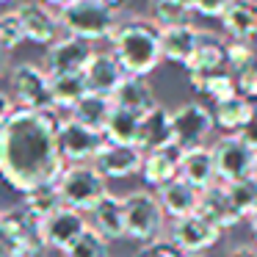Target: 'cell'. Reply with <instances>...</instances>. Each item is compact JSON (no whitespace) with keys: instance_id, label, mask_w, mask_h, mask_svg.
Here are the masks:
<instances>
[{"instance_id":"15","label":"cell","mask_w":257,"mask_h":257,"mask_svg":"<svg viewBox=\"0 0 257 257\" xmlns=\"http://www.w3.org/2000/svg\"><path fill=\"white\" fill-rule=\"evenodd\" d=\"M91 42L80 39V36H61L58 42H53L47 47L45 56V67L47 75H72V72H83L86 64L91 58Z\"/></svg>"},{"instance_id":"24","label":"cell","mask_w":257,"mask_h":257,"mask_svg":"<svg viewBox=\"0 0 257 257\" xmlns=\"http://www.w3.org/2000/svg\"><path fill=\"white\" fill-rule=\"evenodd\" d=\"M91 227L105 240L124 238V199L108 191L91 210Z\"/></svg>"},{"instance_id":"33","label":"cell","mask_w":257,"mask_h":257,"mask_svg":"<svg viewBox=\"0 0 257 257\" xmlns=\"http://www.w3.org/2000/svg\"><path fill=\"white\" fill-rule=\"evenodd\" d=\"M227 194L232 199L235 210L240 213V218H251L257 213V177L227 185Z\"/></svg>"},{"instance_id":"25","label":"cell","mask_w":257,"mask_h":257,"mask_svg":"<svg viewBox=\"0 0 257 257\" xmlns=\"http://www.w3.org/2000/svg\"><path fill=\"white\" fill-rule=\"evenodd\" d=\"M224 34L229 39H243V42H257V3L251 0H232V6L224 12L218 20Z\"/></svg>"},{"instance_id":"45","label":"cell","mask_w":257,"mask_h":257,"mask_svg":"<svg viewBox=\"0 0 257 257\" xmlns=\"http://www.w3.org/2000/svg\"><path fill=\"white\" fill-rule=\"evenodd\" d=\"M42 3H47V6H56V9H61L64 3H69V0H42Z\"/></svg>"},{"instance_id":"19","label":"cell","mask_w":257,"mask_h":257,"mask_svg":"<svg viewBox=\"0 0 257 257\" xmlns=\"http://www.w3.org/2000/svg\"><path fill=\"white\" fill-rule=\"evenodd\" d=\"M180 177L191 183L194 188L207 191L210 185L218 183L216 174V158H213V147H191L183 152V163H180Z\"/></svg>"},{"instance_id":"27","label":"cell","mask_w":257,"mask_h":257,"mask_svg":"<svg viewBox=\"0 0 257 257\" xmlns=\"http://www.w3.org/2000/svg\"><path fill=\"white\" fill-rule=\"evenodd\" d=\"M50 89H53V105H56V111H72L89 94V83H86L83 72L50 75Z\"/></svg>"},{"instance_id":"36","label":"cell","mask_w":257,"mask_h":257,"mask_svg":"<svg viewBox=\"0 0 257 257\" xmlns=\"http://www.w3.org/2000/svg\"><path fill=\"white\" fill-rule=\"evenodd\" d=\"M25 42V31H23V23H20L17 12H3L0 14V47L3 50H14Z\"/></svg>"},{"instance_id":"3","label":"cell","mask_w":257,"mask_h":257,"mask_svg":"<svg viewBox=\"0 0 257 257\" xmlns=\"http://www.w3.org/2000/svg\"><path fill=\"white\" fill-rule=\"evenodd\" d=\"M61 28L69 36H80L86 42L111 39L119 25V12L105 0H69L58 9Z\"/></svg>"},{"instance_id":"13","label":"cell","mask_w":257,"mask_h":257,"mask_svg":"<svg viewBox=\"0 0 257 257\" xmlns=\"http://www.w3.org/2000/svg\"><path fill=\"white\" fill-rule=\"evenodd\" d=\"M17 17L23 23L25 31V42H34V45H47L61 39V20H58V12H53L47 3L42 0H23L17 9Z\"/></svg>"},{"instance_id":"21","label":"cell","mask_w":257,"mask_h":257,"mask_svg":"<svg viewBox=\"0 0 257 257\" xmlns=\"http://www.w3.org/2000/svg\"><path fill=\"white\" fill-rule=\"evenodd\" d=\"M155 194H158V202H161L163 213H166L172 221H174V218H183V216H191V213L199 210L202 191L194 188L191 183H185L183 177L166 183L163 188H158Z\"/></svg>"},{"instance_id":"44","label":"cell","mask_w":257,"mask_h":257,"mask_svg":"<svg viewBox=\"0 0 257 257\" xmlns=\"http://www.w3.org/2000/svg\"><path fill=\"white\" fill-rule=\"evenodd\" d=\"M6 72V50H3V47H0V75Z\"/></svg>"},{"instance_id":"43","label":"cell","mask_w":257,"mask_h":257,"mask_svg":"<svg viewBox=\"0 0 257 257\" xmlns=\"http://www.w3.org/2000/svg\"><path fill=\"white\" fill-rule=\"evenodd\" d=\"M229 257H257V249H251V246H238V249L229 251Z\"/></svg>"},{"instance_id":"46","label":"cell","mask_w":257,"mask_h":257,"mask_svg":"<svg viewBox=\"0 0 257 257\" xmlns=\"http://www.w3.org/2000/svg\"><path fill=\"white\" fill-rule=\"evenodd\" d=\"M249 224H251V235H254V238H257V213H254V216L249 218Z\"/></svg>"},{"instance_id":"51","label":"cell","mask_w":257,"mask_h":257,"mask_svg":"<svg viewBox=\"0 0 257 257\" xmlns=\"http://www.w3.org/2000/svg\"><path fill=\"white\" fill-rule=\"evenodd\" d=\"M254 177H257V163H254Z\"/></svg>"},{"instance_id":"16","label":"cell","mask_w":257,"mask_h":257,"mask_svg":"<svg viewBox=\"0 0 257 257\" xmlns=\"http://www.w3.org/2000/svg\"><path fill=\"white\" fill-rule=\"evenodd\" d=\"M91 166L102 174L105 180H127L133 174H141L144 166V150L127 144H105L97 158L91 161Z\"/></svg>"},{"instance_id":"37","label":"cell","mask_w":257,"mask_h":257,"mask_svg":"<svg viewBox=\"0 0 257 257\" xmlns=\"http://www.w3.org/2000/svg\"><path fill=\"white\" fill-rule=\"evenodd\" d=\"M257 58V47L254 42H243V39H227V67L232 72L243 69L246 64H251Z\"/></svg>"},{"instance_id":"29","label":"cell","mask_w":257,"mask_h":257,"mask_svg":"<svg viewBox=\"0 0 257 257\" xmlns=\"http://www.w3.org/2000/svg\"><path fill=\"white\" fill-rule=\"evenodd\" d=\"M139 124H141V116L133 111H124V108H116L113 105L111 116H108V124H105V141L108 144H127V147H136L139 141Z\"/></svg>"},{"instance_id":"6","label":"cell","mask_w":257,"mask_h":257,"mask_svg":"<svg viewBox=\"0 0 257 257\" xmlns=\"http://www.w3.org/2000/svg\"><path fill=\"white\" fill-rule=\"evenodd\" d=\"M0 249L14 257H39L45 246L42 221L25 207L0 210Z\"/></svg>"},{"instance_id":"20","label":"cell","mask_w":257,"mask_h":257,"mask_svg":"<svg viewBox=\"0 0 257 257\" xmlns=\"http://www.w3.org/2000/svg\"><path fill=\"white\" fill-rule=\"evenodd\" d=\"M196 213H199V216H205L207 221H213L218 229H221V232L243 221V218H240V213L235 210V205H232V199H229L227 185H224V183H216V185H210L207 191H202L199 210H196Z\"/></svg>"},{"instance_id":"26","label":"cell","mask_w":257,"mask_h":257,"mask_svg":"<svg viewBox=\"0 0 257 257\" xmlns=\"http://www.w3.org/2000/svg\"><path fill=\"white\" fill-rule=\"evenodd\" d=\"M196 42H199V28L196 25H185V28H166L161 31V53L163 61L174 64H188L191 53H194Z\"/></svg>"},{"instance_id":"52","label":"cell","mask_w":257,"mask_h":257,"mask_svg":"<svg viewBox=\"0 0 257 257\" xmlns=\"http://www.w3.org/2000/svg\"><path fill=\"white\" fill-rule=\"evenodd\" d=\"M0 3H9V0H0Z\"/></svg>"},{"instance_id":"2","label":"cell","mask_w":257,"mask_h":257,"mask_svg":"<svg viewBox=\"0 0 257 257\" xmlns=\"http://www.w3.org/2000/svg\"><path fill=\"white\" fill-rule=\"evenodd\" d=\"M111 53L122 69L136 78H147L163 61L161 53V31L152 20L144 17H122L116 31L111 34Z\"/></svg>"},{"instance_id":"49","label":"cell","mask_w":257,"mask_h":257,"mask_svg":"<svg viewBox=\"0 0 257 257\" xmlns=\"http://www.w3.org/2000/svg\"><path fill=\"white\" fill-rule=\"evenodd\" d=\"M185 257H205V254H185Z\"/></svg>"},{"instance_id":"17","label":"cell","mask_w":257,"mask_h":257,"mask_svg":"<svg viewBox=\"0 0 257 257\" xmlns=\"http://www.w3.org/2000/svg\"><path fill=\"white\" fill-rule=\"evenodd\" d=\"M183 147L180 144H166L158 150L144 152V166H141V177L150 188H163L166 183L180 177V163H183Z\"/></svg>"},{"instance_id":"10","label":"cell","mask_w":257,"mask_h":257,"mask_svg":"<svg viewBox=\"0 0 257 257\" xmlns=\"http://www.w3.org/2000/svg\"><path fill=\"white\" fill-rule=\"evenodd\" d=\"M224 67H227V42L221 36L210 34V31H199V42H196L194 53H191L188 64H185L188 83L194 86V91L202 94L207 78L221 72Z\"/></svg>"},{"instance_id":"34","label":"cell","mask_w":257,"mask_h":257,"mask_svg":"<svg viewBox=\"0 0 257 257\" xmlns=\"http://www.w3.org/2000/svg\"><path fill=\"white\" fill-rule=\"evenodd\" d=\"M64 257H108V240L97 232L94 227H89L67 251Z\"/></svg>"},{"instance_id":"12","label":"cell","mask_w":257,"mask_h":257,"mask_svg":"<svg viewBox=\"0 0 257 257\" xmlns=\"http://www.w3.org/2000/svg\"><path fill=\"white\" fill-rule=\"evenodd\" d=\"M218 238H221V229L213 221H207L205 216H199V213L174 218L172 229H169V240H172L183 254H202V251H207L210 246H216Z\"/></svg>"},{"instance_id":"14","label":"cell","mask_w":257,"mask_h":257,"mask_svg":"<svg viewBox=\"0 0 257 257\" xmlns=\"http://www.w3.org/2000/svg\"><path fill=\"white\" fill-rule=\"evenodd\" d=\"M89 229V221L80 210L75 207H58L53 216H47L42 221V238H45V246L47 249H56V251H67L80 235Z\"/></svg>"},{"instance_id":"32","label":"cell","mask_w":257,"mask_h":257,"mask_svg":"<svg viewBox=\"0 0 257 257\" xmlns=\"http://www.w3.org/2000/svg\"><path fill=\"white\" fill-rule=\"evenodd\" d=\"M23 207L31 216L39 218V221H45V218L53 216L58 207H64V202H61V196H58L56 185H45V188H36V191H31V194H25Z\"/></svg>"},{"instance_id":"40","label":"cell","mask_w":257,"mask_h":257,"mask_svg":"<svg viewBox=\"0 0 257 257\" xmlns=\"http://www.w3.org/2000/svg\"><path fill=\"white\" fill-rule=\"evenodd\" d=\"M229 6H232V0H194V14L210 17V20H221Z\"/></svg>"},{"instance_id":"18","label":"cell","mask_w":257,"mask_h":257,"mask_svg":"<svg viewBox=\"0 0 257 257\" xmlns=\"http://www.w3.org/2000/svg\"><path fill=\"white\" fill-rule=\"evenodd\" d=\"M83 78H86V83H89V91L111 97L113 91L119 89V83L127 78V72L122 69V64L116 61L113 53H97L94 50L89 58V64H86V69H83Z\"/></svg>"},{"instance_id":"38","label":"cell","mask_w":257,"mask_h":257,"mask_svg":"<svg viewBox=\"0 0 257 257\" xmlns=\"http://www.w3.org/2000/svg\"><path fill=\"white\" fill-rule=\"evenodd\" d=\"M232 75H235V83H238V94H243L246 100L254 102L257 100V58Z\"/></svg>"},{"instance_id":"23","label":"cell","mask_w":257,"mask_h":257,"mask_svg":"<svg viewBox=\"0 0 257 257\" xmlns=\"http://www.w3.org/2000/svg\"><path fill=\"white\" fill-rule=\"evenodd\" d=\"M113 105L116 108H124V111H133L139 116H144L147 111L158 105L155 100V91H152L150 80L147 78H136V75H127V78L119 83V89L111 94Z\"/></svg>"},{"instance_id":"42","label":"cell","mask_w":257,"mask_h":257,"mask_svg":"<svg viewBox=\"0 0 257 257\" xmlns=\"http://www.w3.org/2000/svg\"><path fill=\"white\" fill-rule=\"evenodd\" d=\"M14 102H12V97L6 94V91H0V130H3V124L9 122V116L14 113Z\"/></svg>"},{"instance_id":"28","label":"cell","mask_w":257,"mask_h":257,"mask_svg":"<svg viewBox=\"0 0 257 257\" xmlns=\"http://www.w3.org/2000/svg\"><path fill=\"white\" fill-rule=\"evenodd\" d=\"M254 113V102L246 100L243 94H235L232 100H224L218 105H213V119L216 127H221L224 133H238Z\"/></svg>"},{"instance_id":"47","label":"cell","mask_w":257,"mask_h":257,"mask_svg":"<svg viewBox=\"0 0 257 257\" xmlns=\"http://www.w3.org/2000/svg\"><path fill=\"white\" fill-rule=\"evenodd\" d=\"M177 3H183V6H191V9H194V0H177Z\"/></svg>"},{"instance_id":"8","label":"cell","mask_w":257,"mask_h":257,"mask_svg":"<svg viewBox=\"0 0 257 257\" xmlns=\"http://www.w3.org/2000/svg\"><path fill=\"white\" fill-rule=\"evenodd\" d=\"M12 91H14V100L20 102V108H31V111H56V105H53L50 75H47V69L36 67V64H31V61L14 67Z\"/></svg>"},{"instance_id":"39","label":"cell","mask_w":257,"mask_h":257,"mask_svg":"<svg viewBox=\"0 0 257 257\" xmlns=\"http://www.w3.org/2000/svg\"><path fill=\"white\" fill-rule=\"evenodd\" d=\"M136 257H185L172 240H152V243H144L139 249Z\"/></svg>"},{"instance_id":"22","label":"cell","mask_w":257,"mask_h":257,"mask_svg":"<svg viewBox=\"0 0 257 257\" xmlns=\"http://www.w3.org/2000/svg\"><path fill=\"white\" fill-rule=\"evenodd\" d=\"M174 141V124H172V111L158 102L152 111H147L141 116V124H139V141L136 147L144 152L150 150H158V147H166Z\"/></svg>"},{"instance_id":"7","label":"cell","mask_w":257,"mask_h":257,"mask_svg":"<svg viewBox=\"0 0 257 257\" xmlns=\"http://www.w3.org/2000/svg\"><path fill=\"white\" fill-rule=\"evenodd\" d=\"M213 158H216L218 183L232 185L254 177L257 152L249 144H243L235 133H224L221 139L213 141Z\"/></svg>"},{"instance_id":"50","label":"cell","mask_w":257,"mask_h":257,"mask_svg":"<svg viewBox=\"0 0 257 257\" xmlns=\"http://www.w3.org/2000/svg\"><path fill=\"white\" fill-rule=\"evenodd\" d=\"M105 3H111V6H113V3H119V0H105Z\"/></svg>"},{"instance_id":"48","label":"cell","mask_w":257,"mask_h":257,"mask_svg":"<svg viewBox=\"0 0 257 257\" xmlns=\"http://www.w3.org/2000/svg\"><path fill=\"white\" fill-rule=\"evenodd\" d=\"M0 257H14V254H9V251H3V249H0Z\"/></svg>"},{"instance_id":"30","label":"cell","mask_w":257,"mask_h":257,"mask_svg":"<svg viewBox=\"0 0 257 257\" xmlns=\"http://www.w3.org/2000/svg\"><path fill=\"white\" fill-rule=\"evenodd\" d=\"M111 111H113V100H111V97H102V94H94V91H89V94H86L83 100H80L69 113H72V119H78V122L89 124V127L105 130Z\"/></svg>"},{"instance_id":"41","label":"cell","mask_w":257,"mask_h":257,"mask_svg":"<svg viewBox=\"0 0 257 257\" xmlns=\"http://www.w3.org/2000/svg\"><path fill=\"white\" fill-rule=\"evenodd\" d=\"M235 136H238V139L243 141V144H249L251 150L257 152V105H254V113H251V119H249V122H246Z\"/></svg>"},{"instance_id":"4","label":"cell","mask_w":257,"mask_h":257,"mask_svg":"<svg viewBox=\"0 0 257 257\" xmlns=\"http://www.w3.org/2000/svg\"><path fill=\"white\" fill-rule=\"evenodd\" d=\"M56 188L64 205L75 207L80 213H91L97 207V202L108 194L105 177L91 163H67Z\"/></svg>"},{"instance_id":"35","label":"cell","mask_w":257,"mask_h":257,"mask_svg":"<svg viewBox=\"0 0 257 257\" xmlns=\"http://www.w3.org/2000/svg\"><path fill=\"white\" fill-rule=\"evenodd\" d=\"M202 94L210 97L213 105H218V102L224 100H232L235 94H238V83H235V75L227 72V69H221V72L210 75L205 83V89H202Z\"/></svg>"},{"instance_id":"9","label":"cell","mask_w":257,"mask_h":257,"mask_svg":"<svg viewBox=\"0 0 257 257\" xmlns=\"http://www.w3.org/2000/svg\"><path fill=\"white\" fill-rule=\"evenodd\" d=\"M105 144L108 141L102 130H94L72 116L61 119L58 124V150L67 163H91Z\"/></svg>"},{"instance_id":"1","label":"cell","mask_w":257,"mask_h":257,"mask_svg":"<svg viewBox=\"0 0 257 257\" xmlns=\"http://www.w3.org/2000/svg\"><path fill=\"white\" fill-rule=\"evenodd\" d=\"M58 111L17 105L0 130V177L23 196L56 185L67 169L58 150Z\"/></svg>"},{"instance_id":"31","label":"cell","mask_w":257,"mask_h":257,"mask_svg":"<svg viewBox=\"0 0 257 257\" xmlns=\"http://www.w3.org/2000/svg\"><path fill=\"white\" fill-rule=\"evenodd\" d=\"M194 9L183 6L177 0H152V23L158 25V31L194 25Z\"/></svg>"},{"instance_id":"11","label":"cell","mask_w":257,"mask_h":257,"mask_svg":"<svg viewBox=\"0 0 257 257\" xmlns=\"http://www.w3.org/2000/svg\"><path fill=\"white\" fill-rule=\"evenodd\" d=\"M172 124H174V144H180L183 150L191 147H202L210 139L216 119L213 111L202 102H185L177 111H172Z\"/></svg>"},{"instance_id":"5","label":"cell","mask_w":257,"mask_h":257,"mask_svg":"<svg viewBox=\"0 0 257 257\" xmlns=\"http://www.w3.org/2000/svg\"><path fill=\"white\" fill-rule=\"evenodd\" d=\"M163 227H166V213L158 202V194L141 188L124 196V238L152 243L161 240Z\"/></svg>"}]
</instances>
